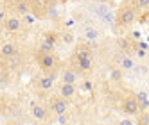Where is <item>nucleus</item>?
Segmentation results:
<instances>
[{"instance_id": "1", "label": "nucleus", "mask_w": 149, "mask_h": 125, "mask_svg": "<svg viewBox=\"0 0 149 125\" xmlns=\"http://www.w3.org/2000/svg\"><path fill=\"white\" fill-rule=\"evenodd\" d=\"M68 62L77 68L83 75L90 73L95 66V56H93V50L90 47L88 41H84V43H76L72 48V54L68 57Z\"/></svg>"}, {"instance_id": "2", "label": "nucleus", "mask_w": 149, "mask_h": 125, "mask_svg": "<svg viewBox=\"0 0 149 125\" xmlns=\"http://www.w3.org/2000/svg\"><path fill=\"white\" fill-rule=\"evenodd\" d=\"M34 61H36V65L40 66V70L43 71V73H49V75L59 77L61 59H59V56L56 54L54 50H50V52L36 50V52H34Z\"/></svg>"}, {"instance_id": "3", "label": "nucleus", "mask_w": 149, "mask_h": 125, "mask_svg": "<svg viewBox=\"0 0 149 125\" xmlns=\"http://www.w3.org/2000/svg\"><path fill=\"white\" fill-rule=\"evenodd\" d=\"M138 16H140V11L136 9V5L131 2V0H124L120 2L119 9H117V22H115V30L117 29H127L131 27Z\"/></svg>"}, {"instance_id": "4", "label": "nucleus", "mask_w": 149, "mask_h": 125, "mask_svg": "<svg viewBox=\"0 0 149 125\" xmlns=\"http://www.w3.org/2000/svg\"><path fill=\"white\" fill-rule=\"evenodd\" d=\"M29 113H31V118H33L36 123H50L52 120V113L49 104L45 106L43 102H31L29 106Z\"/></svg>"}, {"instance_id": "5", "label": "nucleus", "mask_w": 149, "mask_h": 125, "mask_svg": "<svg viewBox=\"0 0 149 125\" xmlns=\"http://www.w3.org/2000/svg\"><path fill=\"white\" fill-rule=\"evenodd\" d=\"M6 9L11 14L16 16H24L27 13H33V7H34V0H6L4 2Z\"/></svg>"}, {"instance_id": "6", "label": "nucleus", "mask_w": 149, "mask_h": 125, "mask_svg": "<svg viewBox=\"0 0 149 125\" xmlns=\"http://www.w3.org/2000/svg\"><path fill=\"white\" fill-rule=\"evenodd\" d=\"M101 27L92 22V20H86V22H83L81 27H79V34L84 41H88V43H93V41H97L101 38Z\"/></svg>"}, {"instance_id": "7", "label": "nucleus", "mask_w": 149, "mask_h": 125, "mask_svg": "<svg viewBox=\"0 0 149 125\" xmlns=\"http://www.w3.org/2000/svg\"><path fill=\"white\" fill-rule=\"evenodd\" d=\"M120 111L127 116H138L142 113L140 104H138V97L133 93H127V95L120 100Z\"/></svg>"}, {"instance_id": "8", "label": "nucleus", "mask_w": 149, "mask_h": 125, "mask_svg": "<svg viewBox=\"0 0 149 125\" xmlns=\"http://www.w3.org/2000/svg\"><path fill=\"white\" fill-rule=\"evenodd\" d=\"M2 27L7 34H18V32H24L27 30V25L24 22L22 16H16V14H11L7 16L6 20H2Z\"/></svg>"}, {"instance_id": "9", "label": "nucleus", "mask_w": 149, "mask_h": 125, "mask_svg": "<svg viewBox=\"0 0 149 125\" xmlns=\"http://www.w3.org/2000/svg\"><path fill=\"white\" fill-rule=\"evenodd\" d=\"M83 79V73L74 68L70 62H67V65H63L61 70H59V82H72V84H79V80Z\"/></svg>"}, {"instance_id": "10", "label": "nucleus", "mask_w": 149, "mask_h": 125, "mask_svg": "<svg viewBox=\"0 0 149 125\" xmlns=\"http://www.w3.org/2000/svg\"><path fill=\"white\" fill-rule=\"evenodd\" d=\"M49 107L50 111L54 114H63V113H68V107H70V102L68 98H65L63 95H59V93H56V95H52L49 98Z\"/></svg>"}, {"instance_id": "11", "label": "nucleus", "mask_w": 149, "mask_h": 125, "mask_svg": "<svg viewBox=\"0 0 149 125\" xmlns=\"http://www.w3.org/2000/svg\"><path fill=\"white\" fill-rule=\"evenodd\" d=\"M117 48H119L120 52H126V54H130V56L135 57L138 48H140V45H138V39H135L133 36H126V38L117 39Z\"/></svg>"}, {"instance_id": "12", "label": "nucleus", "mask_w": 149, "mask_h": 125, "mask_svg": "<svg viewBox=\"0 0 149 125\" xmlns=\"http://www.w3.org/2000/svg\"><path fill=\"white\" fill-rule=\"evenodd\" d=\"M56 79H58V77L49 75V73H43V71H41V73L34 79V86H36V89L47 93V91H50V89H54V86H56Z\"/></svg>"}, {"instance_id": "13", "label": "nucleus", "mask_w": 149, "mask_h": 125, "mask_svg": "<svg viewBox=\"0 0 149 125\" xmlns=\"http://www.w3.org/2000/svg\"><path fill=\"white\" fill-rule=\"evenodd\" d=\"M135 59H136V57L126 54V52H120V50H119V54H117V57H115L117 66L122 68L124 71H133V70H135V66H136V61H135Z\"/></svg>"}, {"instance_id": "14", "label": "nucleus", "mask_w": 149, "mask_h": 125, "mask_svg": "<svg viewBox=\"0 0 149 125\" xmlns=\"http://www.w3.org/2000/svg\"><path fill=\"white\" fill-rule=\"evenodd\" d=\"M77 91H79V84H72V82H59L58 84V93L68 100L76 97Z\"/></svg>"}, {"instance_id": "15", "label": "nucleus", "mask_w": 149, "mask_h": 125, "mask_svg": "<svg viewBox=\"0 0 149 125\" xmlns=\"http://www.w3.org/2000/svg\"><path fill=\"white\" fill-rule=\"evenodd\" d=\"M18 52H20V47L16 43H13V41H4L2 47H0V56H2V61H7V59L15 57Z\"/></svg>"}, {"instance_id": "16", "label": "nucleus", "mask_w": 149, "mask_h": 125, "mask_svg": "<svg viewBox=\"0 0 149 125\" xmlns=\"http://www.w3.org/2000/svg\"><path fill=\"white\" fill-rule=\"evenodd\" d=\"M59 39H61L65 45H68V47H74V45H76V36H74V32H70V30H63V32L59 34Z\"/></svg>"}, {"instance_id": "17", "label": "nucleus", "mask_w": 149, "mask_h": 125, "mask_svg": "<svg viewBox=\"0 0 149 125\" xmlns=\"http://www.w3.org/2000/svg\"><path fill=\"white\" fill-rule=\"evenodd\" d=\"M68 118H70V116H68L67 113H63V114H54V118L50 120V123H52V125H65V123L70 122Z\"/></svg>"}, {"instance_id": "18", "label": "nucleus", "mask_w": 149, "mask_h": 125, "mask_svg": "<svg viewBox=\"0 0 149 125\" xmlns=\"http://www.w3.org/2000/svg\"><path fill=\"white\" fill-rule=\"evenodd\" d=\"M79 89H83L84 93H92V89H93L92 80H88L86 77H83V79L79 80Z\"/></svg>"}, {"instance_id": "19", "label": "nucleus", "mask_w": 149, "mask_h": 125, "mask_svg": "<svg viewBox=\"0 0 149 125\" xmlns=\"http://www.w3.org/2000/svg\"><path fill=\"white\" fill-rule=\"evenodd\" d=\"M136 97H138V104H140L142 113L147 111L149 109V98H147V95H146V93H136Z\"/></svg>"}, {"instance_id": "20", "label": "nucleus", "mask_w": 149, "mask_h": 125, "mask_svg": "<svg viewBox=\"0 0 149 125\" xmlns=\"http://www.w3.org/2000/svg\"><path fill=\"white\" fill-rule=\"evenodd\" d=\"M122 68H119V66H115L111 71H110V79L113 80V82H120L122 80Z\"/></svg>"}, {"instance_id": "21", "label": "nucleus", "mask_w": 149, "mask_h": 125, "mask_svg": "<svg viewBox=\"0 0 149 125\" xmlns=\"http://www.w3.org/2000/svg\"><path fill=\"white\" fill-rule=\"evenodd\" d=\"M131 2L136 5V9H138L140 13L149 11V0H131Z\"/></svg>"}, {"instance_id": "22", "label": "nucleus", "mask_w": 149, "mask_h": 125, "mask_svg": "<svg viewBox=\"0 0 149 125\" xmlns=\"http://www.w3.org/2000/svg\"><path fill=\"white\" fill-rule=\"evenodd\" d=\"M147 71H149V70H147V66H146V65H142V62H140V65H136V66H135L133 73H136L138 77H144V75H147Z\"/></svg>"}, {"instance_id": "23", "label": "nucleus", "mask_w": 149, "mask_h": 125, "mask_svg": "<svg viewBox=\"0 0 149 125\" xmlns=\"http://www.w3.org/2000/svg\"><path fill=\"white\" fill-rule=\"evenodd\" d=\"M22 18H24V22H25V25H27V27H29L31 23H34L36 20H38V16H36L34 13H27V14H24Z\"/></svg>"}, {"instance_id": "24", "label": "nucleus", "mask_w": 149, "mask_h": 125, "mask_svg": "<svg viewBox=\"0 0 149 125\" xmlns=\"http://www.w3.org/2000/svg\"><path fill=\"white\" fill-rule=\"evenodd\" d=\"M130 36H133L135 39L140 41V30H131V34H130Z\"/></svg>"}, {"instance_id": "25", "label": "nucleus", "mask_w": 149, "mask_h": 125, "mask_svg": "<svg viewBox=\"0 0 149 125\" xmlns=\"http://www.w3.org/2000/svg\"><path fill=\"white\" fill-rule=\"evenodd\" d=\"M138 45H140L142 50H149V43H146V41H138Z\"/></svg>"}, {"instance_id": "26", "label": "nucleus", "mask_w": 149, "mask_h": 125, "mask_svg": "<svg viewBox=\"0 0 149 125\" xmlns=\"http://www.w3.org/2000/svg\"><path fill=\"white\" fill-rule=\"evenodd\" d=\"M120 125H133V120H120Z\"/></svg>"}, {"instance_id": "27", "label": "nucleus", "mask_w": 149, "mask_h": 125, "mask_svg": "<svg viewBox=\"0 0 149 125\" xmlns=\"http://www.w3.org/2000/svg\"><path fill=\"white\" fill-rule=\"evenodd\" d=\"M90 2H111V0H90Z\"/></svg>"}, {"instance_id": "28", "label": "nucleus", "mask_w": 149, "mask_h": 125, "mask_svg": "<svg viewBox=\"0 0 149 125\" xmlns=\"http://www.w3.org/2000/svg\"><path fill=\"white\" fill-rule=\"evenodd\" d=\"M119 2H124V0H119Z\"/></svg>"}]
</instances>
